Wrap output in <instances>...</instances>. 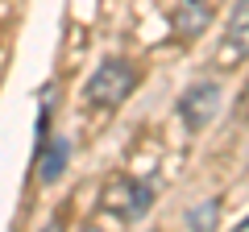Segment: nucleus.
I'll use <instances>...</instances> for the list:
<instances>
[{
  "instance_id": "0eeeda50",
  "label": "nucleus",
  "mask_w": 249,
  "mask_h": 232,
  "mask_svg": "<svg viewBox=\"0 0 249 232\" xmlns=\"http://www.w3.org/2000/svg\"><path fill=\"white\" fill-rule=\"evenodd\" d=\"M216 220H220V203H216V199H212V203H204V207H196V212L187 215L191 228H212Z\"/></svg>"
},
{
  "instance_id": "7ed1b4c3",
  "label": "nucleus",
  "mask_w": 249,
  "mask_h": 232,
  "mask_svg": "<svg viewBox=\"0 0 249 232\" xmlns=\"http://www.w3.org/2000/svg\"><path fill=\"white\" fill-rule=\"evenodd\" d=\"M212 63L220 71H237L241 63H249V0H237L229 13V25H224V37L216 46Z\"/></svg>"
},
{
  "instance_id": "1a4fd4ad",
  "label": "nucleus",
  "mask_w": 249,
  "mask_h": 232,
  "mask_svg": "<svg viewBox=\"0 0 249 232\" xmlns=\"http://www.w3.org/2000/svg\"><path fill=\"white\" fill-rule=\"evenodd\" d=\"M241 232H249V215H245V220H241Z\"/></svg>"
},
{
  "instance_id": "39448f33",
  "label": "nucleus",
  "mask_w": 249,
  "mask_h": 232,
  "mask_svg": "<svg viewBox=\"0 0 249 232\" xmlns=\"http://www.w3.org/2000/svg\"><path fill=\"white\" fill-rule=\"evenodd\" d=\"M170 25H175L178 42H196V37L212 25V9H208L204 0H178L175 13H170Z\"/></svg>"
},
{
  "instance_id": "423d86ee",
  "label": "nucleus",
  "mask_w": 249,
  "mask_h": 232,
  "mask_svg": "<svg viewBox=\"0 0 249 232\" xmlns=\"http://www.w3.org/2000/svg\"><path fill=\"white\" fill-rule=\"evenodd\" d=\"M62 166H67V141H54L50 149H46V158H42V179L54 182L62 174Z\"/></svg>"
},
{
  "instance_id": "f257e3e1",
  "label": "nucleus",
  "mask_w": 249,
  "mask_h": 232,
  "mask_svg": "<svg viewBox=\"0 0 249 232\" xmlns=\"http://www.w3.org/2000/svg\"><path fill=\"white\" fill-rule=\"evenodd\" d=\"M133 87H137V66L129 58H104L96 75L88 79V99L96 108H116L133 96Z\"/></svg>"
},
{
  "instance_id": "6e6552de",
  "label": "nucleus",
  "mask_w": 249,
  "mask_h": 232,
  "mask_svg": "<svg viewBox=\"0 0 249 232\" xmlns=\"http://www.w3.org/2000/svg\"><path fill=\"white\" fill-rule=\"evenodd\" d=\"M241 116L249 120V87H245V99H241Z\"/></svg>"
},
{
  "instance_id": "20e7f679",
  "label": "nucleus",
  "mask_w": 249,
  "mask_h": 232,
  "mask_svg": "<svg viewBox=\"0 0 249 232\" xmlns=\"http://www.w3.org/2000/svg\"><path fill=\"white\" fill-rule=\"evenodd\" d=\"M216 112H220V87L208 79L191 83V87L178 96V116H183V125L191 129V133H199V129H208L216 120Z\"/></svg>"
},
{
  "instance_id": "f03ea898",
  "label": "nucleus",
  "mask_w": 249,
  "mask_h": 232,
  "mask_svg": "<svg viewBox=\"0 0 249 232\" xmlns=\"http://www.w3.org/2000/svg\"><path fill=\"white\" fill-rule=\"evenodd\" d=\"M150 203H154V191L145 187V182L129 179V174L108 179L104 195H100V207H104L108 215H116V220H142V215L150 212Z\"/></svg>"
}]
</instances>
